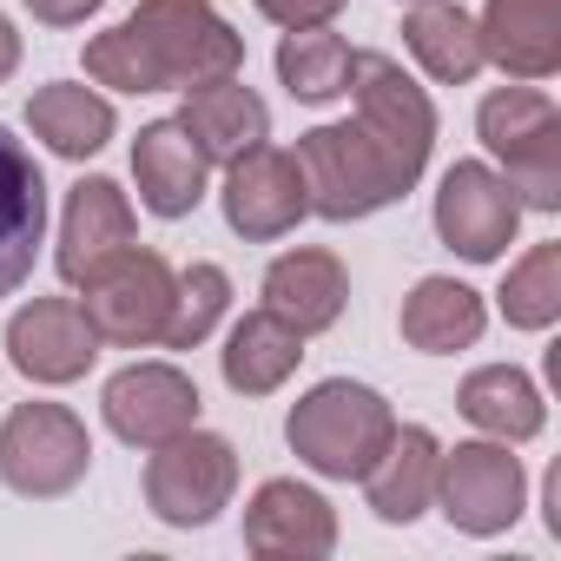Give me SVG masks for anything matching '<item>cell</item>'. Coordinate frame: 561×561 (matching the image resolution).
Here are the masks:
<instances>
[{
  "label": "cell",
  "mask_w": 561,
  "mask_h": 561,
  "mask_svg": "<svg viewBox=\"0 0 561 561\" xmlns=\"http://www.w3.org/2000/svg\"><path fill=\"white\" fill-rule=\"evenodd\" d=\"M244 34L211 0H139V8L87 41V73L113 93H185L198 80L238 73Z\"/></svg>",
  "instance_id": "6da1fadb"
},
{
  "label": "cell",
  "mask_w": 561,
  "mask_h": 561,
  "mask_svg": "<svg viewBox=\"0 0 561 561\" xmlns=\"http://www.w3.org/2000/svg\"><path fill=\"white\" fill-rule=\"evenodd\" d=\"M298 172H305V192H311V211L331 218V225H351V218H370L383 205H397L423 172L390 146L377 139L364 119H337V126H311L298 139Z\"/></svg>",
  "instance_id": "7a4b0ae2"
},
{
  "label": "cell",
  "mask_w": 561,
  "mask_h": 561,
  "mask_svg": "<svg viewBox=\"0 0 561 561\" xmlns=\"http://www.w3.org/2000/svg\"><path fill=\"white\" fill-rule=\"evenodd\" d=\"M397 436V410L351 377H331L318 390H305L285 416V443L305 469L331 476V482H357Z\"/></svg>",
  "instance_id": "3957f363"
},
{
  "label": "cell",
  "mask_w": 561,
  "mask_h": 561,
  "mask_svg": "<svg viewBox=\"0 0 561 561\" xmlns=\"http://www.w3.org/2000/svg\"><path fill=\"white\" fill-rule=\"evenodd\" d=\"M476 133L502 165L508 192L522 198V211H561V113L535 80L495 87L476 106Z\"/></svg>",
  "instance_id": "277c9868"
},
{
  "label": "cell",
  "mask_w": 561,
  "mask_h": 561,
  "mask_svg": "<svg viewBox=\"0 0 561 561\" xmlns=\"http://www.w3.org/2000/svg\"><path fill=\"white\" fill-rule=\"evenodd\" d=\"M172 285L179 271L152 251V244H126L113 251L100 271L80 277V311L87 324L100 331V344H119V351H146L165 337V318H172Z\"/></svg>",
  "instance_id": "5b68a950"
},
{
  "label": "cell",
  "mask_w": 561,
  "mask_h": 561,
  "mask_svg": "<svg viewBox=\"0 0 561 561\" xmlns=\"http://www.w3.org/2000/svg\"><path fill=\"white\" fill-rule=\"evenodd\" d=\"M93 436L67 403H21L0 423V482L27 502H60L87 482Z\"/></svg>",
  "instance_id": "8992f818"
},
{
  "label": "cell",
  "mask_w": 561,
  "mask_h": 561,
  "mask_svg": "<svg viewBox=\"0 0 561 561\" xmlns=\"http://www.w3.org/2000/svg\"><path fill=\"white\" fill-rule=\"evenodd\" d=\"M146 508L165 522V528H205L218 522V508H231V489H238V449L211 430H185L159 449H146Z\"/></svg>",
  "instance_id": "52a82bcc"
},
{
  "label": "cell",
  "mask_w": 561,
  "mask_h": 561,
  "mask_svg": "<svg viewBox=\"0 0 561 561\" xmlns=\"http://www.w3.org/2000/svg\"><path fill=\"white\" fill-rule=\"evenodd\" d=\"M522 495H528V476H522V456H508V443H456L436 456V502L430 508H443V522L462 535L515 528Z\"/></svg>",
  "instance_id": "ba28073f"
},
{
  "label": "cell",
  "mask_w": 561,
  "mask_h": 561,
  "mask_svg": "<svg viewBox=\"0 0 561 561\" xmlns=\"http://www.w3.org/2000/svg\"><path fill=\"white\" fill-rule=\"evenodd\" d=\"M522 225V198L508 192V179L482 159H456L436 185V238L469 257V264H495L515 244Z\"/></svg>",
  "instance_id": "9c48e42d"
},
{
  "label": "cell",
  "mask_w": 561,
  "mask_h": 561,
  "mask_svg": "<svg viewBox=\"0 0 561 561\" xmlns=\"http://www.w3.org/2000/svg\"><path fill=\"white\" fill-rule=\"evenodd\" d=\"M225 225L251 244H271L298 231V218L311 211V192H305V172H298V152L285 146H251L244 159L225 165Z\"/></svg>",
  "instance_id": "30bf717a"
},
{
  "label": "cell",
  "mask_w": 561,
  "mask_h": 561,
  "mask_svg": "<svg viewBox=\"0 0 561 561\" xmlns=\"http://www.w3.org/2000/svg\"><path fill=\"white\" fill-rule=\"evenodd\" d=\"M100 410L126 449H159L198 423V383L179 364H126L100 390Z\"/></svg>",
  "instance_id": "8fae6325"
},
{
  "label": "cell",
  "mask_w": 561,
  "mask_h": 561,
  "mask_svg": "<svg viewBox=\"0 0 561 561\" xmlns=\"http://www.w3.org/2000/svg\"><path fill=\"white\" fill-rule=\"evenodd\" d=\"M244 548L264 561H324L337 548V508L291 476H271L244 502Z\"/></svg>",
  "instance_id": "7c38bea8"
},
{
  "label": "cell",
  "mask_w": 561,
  "mask_h": 561,
  "mask_svg": "<svg viewBox=\"0 0 561 561\" xmlns=\"http://www.w3.org/2000/svg\"><path fill=\"white\" fill-rule=\"evenodd\" d=\"M8 357L27 383H80L100 357V331L73 298H27L8 318Z\"/></svg>",
  "instance_id": "4fadbf2b"
},
{
  "label": "cell",
  "mask_w": 561,
  "mask_h": 561,
  "mask_svg": "<svg viewBox=\"0 0 561 561\" xmlns=\"http://www.w3.org/2000/svg\"><path fill=\"white\" fill-rule=\"evenodd\" d=\"M351 100H357V119L377 133V139H390L416 172L430 165V146H436V106H430V93L390 60V54H351V87H344Z\"/></svg>",
  "instance_id": "5bb4252c"
},
{
  "label": "cell",
  "mask_w": 561,
  "mask_h": 561,
  "mask_svg": "<svg viewBox=\"0 0 561 561\" xmlns=\"http://www.w3.org/2000/svg\"><path fill=\"white\" fill-rule=\"evenodd\" d=\"M47 244V179L34 152L0 126V298H14Z\"/></svg>",
  "instance_id": "9a60e30c"
},
{
  "label": "cell",
  "mask_w": 561,
  "mask_h": 561,
  "mask_svg": "<svg viewBox=\"0 0 561 561\" xmlns=\"http://www.w3.org/2000/svg\"><path fill=\"white\" fill-rule=\"evenodd\" d=\"M344 305H351V271H344L331 251L298 244V251H285V257H271V271H264V311L285 318L298 337L331 331V324L344 318Z\"/></svg>",
  "instance_id": "2e32d148"
},
{
  "label": "cell",
  "mask_w": 561,
  "mask_h": 561,
  "mask_svg": "<svg viewBox=\"0 0 561 561\" xmlns=\"http://www.w3.org/2000/svg\"><path fill=\"white\" fill-rule=\"evenodd\" d=\"M179 126L192 133V146L205 152V165H231V159H244L251 146L271 139V106H264L238 73H218V80L185 87Z\"/></svg>",
  "instance_id": "e0dca14e"
},
{
  "label": "cell",
  "mask_w": 561,
  "mask_h": 561,
  "mask_svg": "<svg viewBox=\"0 0 561 561\" xmlns=\"http://www.w3.org/2000/svg\"><path fill=\"white\" fill-rule=\"evenodd\" d=\"M126 244H139V218H133L126 192L113 179H80L67 192V211H60V251H54L60 277H67V285H80L87 271H100Z\"/></svg>",
  "instance_id": "ac0fdd59"
},
{
  "label": "cell",
  "mask_w": 561,
  "mask_h": 561,
  "mask_svg": "<svg viewBox=\"0 0 561 561\" xmlns=\"http://www.w3.org/2000/svg\"><path fill=\"white\" fill-rule=\"evenodd\" d=\"M133 179H139V205L152 218H192L205 198V152L192 146V133L179 119H152L133 139Z\"/></svg>",
  "instance_id": "d6986e66"
},
{
  "label": "cell",
  "mask_w": 561,
  "mask_h": 561,
  "mask_svg": "<svg viewBox=\"0 0 561 561\" xmlns=\"http://www.w3.org/2000/svg\"><path fill=\"white\" fill-rule=\"evenodd\" d=\"M476 34L482 60H495L508 80H548L561 67V0H489Z\"/></svg>",
  "instance_id": "ffe728a7"
},
{
  "label": "cell",
  "mask_w": 561,
  "mask_h": 561,
  "mask_svg": "<svg viewBox=\"0 0 561 561\" xmlns=\"http://www.w3.org/2000/svg\"><path fill=\"white\" fill-rule=\"evenodd\" d=\"M436 456H443V443H436L423 423H410V430L390 436V449L357 476L364 495H370V508H377V522L410 528V522L436 502Z\"/></svg>",
  "instance_id": "44dd1931"
},
{
  "label": "cell",
  "mask_w": 561,
  "mask_h": 561,
  "mask_svg": "<svg viewBox=\"0 0 561 561\" xmlns=\"http://www.w3.org/2000/svg\"><path fill=\"white\" fill-rule=\"evenodd\" d=\"M298 357H305V337H298L285 318H271V311L257 305V311H244V318L231 324V337H225V351H218V370H225V383H231L238 397H271V390L291 383Z\"/></svg>",
  "instance_id": "7402d4cb"
},
{
  "label": "cell",
  "mask_w": 561,
  "mask_h": 561,
  "mask_svg": "<svg viewBox=\"0 0 561 561\" xmlns=\"http://www.w3.org/2000/svg\"><path fill=\"white\" fill-rule=\"evenodd\" d=\"M482 324H489V311H482V298L462 285V277H416V291L403 298V318H397L403 344L423 351V357L469 351L482 337Z\"/></svg>",
  "instance_id": "603a6c76"
},
{
  "label": "cell",
  "mask_w": 561,
  "mask_h": 561,
  "mask_svg": "<svg viewBox=\"0 0 561 561\" xmlns=\"http://www.w3.org/2000/svg\"><path fill=\"white\" fill-rule=\"evenodd\" d=\"M456 410H462L482 436H495V443H528V436H541V423H548V403H541L535 377L515 370V364H482V370H469L462 390H456Z\"/></svg>",
  "instance_id": "cb8c5ba5"
},
{
  "label": "cell",
  "mask_w": 561,
  "mask_h": 561,
  "mask_svg": "<svg viewBox=\"0 0 561 561\" xmlns=\"http://www.w3.org/2000/svg\"><path fill=\"white\" fill-rule=\"evenodd\" d=\"M27 126H34V139L47 146V152H60V159H93L106 139H113V100L106 93H93V87H73V80H54V87H41L34 100H27Z\"/></svg>",
  "instance_id": "d4e9b609"
},
{
  "label": "cell",
  "mask_w": 561,
  "mask_h": 561,
  "mask_svg": "<svg viewBox=\"0 0 561 561\" xmlns=\"http://www.w3.org/2000/svg\"><path fill=\"white\" fill-rule=\"evenodd\" d=\"M403 41H410V54L423 60V73L436 87H469L489 67L482 60V34H476V21L456 8V0H416L410 21H403Z\"/></svg>",
  "instance_id": "484cf974"
},
{
  "label": "cell",
  "mask_w": 561,
  "mask_h": 561,
  "mask_svg": "<svg viewBox=\"0 0 561 561\" xmlns=\"http://www.w3.org/2000/svg\"><path fill=\"white\" fill-rule=\"evenodd\" d=\"M277 80H285L291 100H305V106L344 100V87H351V47H344V34H331V27H291L285 41H277Z\"/></svg>",
  "instance_id": "4316f807"
},
{
  "label": "cell",
  "mask_w": 561,
  "mask_h": 561,
  "mask_svg": "<svg viewBox=\"0 0 561 561\" xmlns=\"http://www.w3.org/2000/svg\"><path fill=\"white\" fill-rule=\"evenodd\" d=\"M231 311V277L218 271V264H185L179 271V285H172V318H165V351H192V344H205L211 331H218V318Z\"/></svg>",
  "instance_id": "83f0119b"
},
{
  "label": "cell",
  "mask_w": 561,
  "mask_h": 561,
  "mask_svg": "<svg viewBox=\"0 0 561 561\" xmlns=\"http://www.w3.org/2000/svg\"><path fill=\"white\" fill-rule=\"evenodd\" d=\"M502 318L515 331H548L561 318V244H535L508 277H502Z\"/></svg>",
  "instance_id": "f1b7e54d"
},
{
  "label": "cell",
  "mask_w": 561,
  "mask_h": 561,
  "mask_svg": "<svg viewBox=\"0 0 561 561\" xmlns=\"http://www.w3.org/2000/svg\"><path fill=\"white\" fill-rule=\"evenodd\" d=\"M251 8L271 21V27H331L337 14H344V0H251Z\"/></svg>",
  "instance_id": "f546056e"
},
{
  "label": "cell",
  "mask_w": 561,
  "mask_h": 561,
  "mask_svg": "<svg viewBox=\"0 0 561 561\" xmlns=\"http://www.w3.org/2000/svg\"><path fill=\"white\" fill-rule=\"evenodd\" d=\"M106 0H27V14L41 21V27H80L87 14H100Z\"/></svg>",
  "instance_id": "4dcf8cb0"
},
{
  "label": "cell",
  "mask_w": 561,
  "mask_h": 561,
  "mask_svg": "<svg viewBox=\"0 0 561 561\" xmlns=\"http://www.w3.org/2000/svg\"><path fill=\"white\" fill-rule=\"evenodd\" d=\"M14 67H21V34H14V21L0 14V87L14 80Z\"/></svg>",
  "instance_id": "1f68e13d"
},
{
  "label": "cell",
  "mask_w": 561,
  "mask_h": 561,
  "mask_svg": "<svg viewBox=\"0 0 561 561\" xmlns=\"http://www.w3.org/2000/svg\"><path fill=\"white\" fill-rule=\"evenodd\" d=\"M410 8H416V0H410Z\"/></svg>",
  "instance_id": "d6a6232c"
}]
</instances>
